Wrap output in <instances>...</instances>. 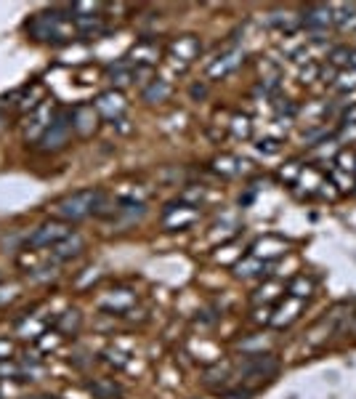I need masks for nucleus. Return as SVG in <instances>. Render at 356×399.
<instances>
[{
  "label": "nucleus",
  "mask_w": 356,
  "mask_h": 399,
  "mask_svg": "<svg viewBox=\"0 0 356 399\" xmlns=\"http://www.w3.org/2000/svg\"><path fill=\"white\" fill-rule=\"evenodd\" d=\"M245 381H258V384H264V381H271L274 375L279 372V362L271 354H252V357L245 359Z\"/></svg>",
  "instance_id": "39448f33"
},
{
  "label": "nucleus",
  "mask_w": 356,
  "mask_h": 399,
  "mask_svg": "<svg viewBox=\"0 0 356 399\" xmlns=\"http://www.w3.org/2000/svg\"><path fill=\"white\" fill-rule=\"evenodd\" d=\"M27 32H29L35 40L56 43V46L69 43V40L78 35L72 16H64V13H59L56 8L48 13H35V16L27 22Z\"/></svg>",
  "instance_id": "f257e3e1"
},
{
  "label": "nucleus",
  "mask_w": 356,
  "mask_h": 399,
  "mask_svg": "<svg viewBox=\"0 0 356 399\" xmlns=\"http://www.w3.org/2000/svg\"><path fill=\"white\" fill-rule=\"evenodd\" d=\"M80 253H83V237L80 234H69L66 239H62L59 245L51 248L53 261H69V258H75Z\"/></svg>",
  "instance_id": "2eb2a0df"
},
{
  "label": "nucleus",
  "mask_w": 356,
  "mask_h": 399,
  "mask_svg": "<svg viewBox=\"0 0 356 399\" xmlns=\"http://www.w3.org/2000/svg\"><path fill=\"white\" fill-rule=\"evenodd\" d=\"M168 96H171V83L168 80L155 78L144 88V102H149V104H162V102H168Z\"/></svg>",
  "instance_id": "dca6fc26"
},
{
  "label": "nucleus",
  "mask_w": 356,
  "mask_h": 399,
  "mask_svg": "<svg viewBox=\"0 0 356 399\" xmlns=\"http://www.w3.org/2000/svg\"><path fill=\"white\" fill-rule=\"evenodd\" d=\"M351 48H346V46H338V48H332L330 51V66H335L338 72L341 69H348L351 66Z\"/></svg>",
  "instance_id": "4be33fe9"
},
{
  "label": "nucleus",
  "mask_w": 356,
  "mask_h": 399,
  "mask_svg": "<svg viewBox=\"0 0 356 399\" xmlns=\"http://www.w3.org/2000/svg\"><path fill=\"white\" fill-rule=\"evenodd\" d=\"M159 56H162V48H159L157 40H138L136 46H133L131 51V64L136 66H146V69H152V64L157 62Z\"/></svg>",
  "instance_id": "9d476101"
},
{
  "label": "nucleus",
  "mask_w": 356,
  "mask_h": 399,
  "mask_svg": "<svg viewBox=\"0 0 356 399\" xmlns=\"http://www.w3.org/2000/svg\"><path fill=\"white\" fill-rule=\"evenodd\" d=\"M72 118V131H78L80 136H91L99 128V112L93 104H80L69 112Z\"/></svg>",
  "instance_id": "1a4fd4ad"
},
{
  "label": "nucleus",
  "mask_w": 356,
  "mask_h": 399,
  "mask_svg": "<svg viewBox=\"0 0 356 399\" xmlns=\"http://www.w3.org/2000/svg\"><path fill=\"white\" fill-rule=\"evenodd\" d=\"M69 133H72V118L66 112H59L56 118L51 120V125L45 128V133H40V152H59L64 149L66 141H69Z\"/></svg>",
  "instance_id": "7ed1b4c3"
},
{
  "label": "nucleus",
  "mask_w": 356,
  "mask_h": 399,
  "mask_svg": "<svg viewBox=\"0 0 356 399\" xmlns=\"http://www.w3.org/2000/svg\"><path fill=\"white\" fill-rule=\"evenodd\" d=\"M351 66H354V69H356V51L351 53Z\"/></svg>",
  "instance_id": "c756f323"
},
{
  "label": "nucleus",
  "mask_w": 356,
  "mask_h": 399,
  "mask_svg": "<svg viewBox=\"0 0 356 399\" xmlns=\"http://www.w3.org/2000/svg\"><path fill=\"white\" fill-rule=\"evenodd\" d=\"M194 218H197V208L181 202V205H171V208H168V213L162 216V224L168 226V229H184V226H189Z\"/></svg>",
  "instance_id": "f8f14e48"
},
{
  "label": "nucleus",
  "mask_w": 356,
  "mask_h": 399,
  "mask_svg": "<svg viewBox=\"0 0 356 399\" xmlns=\"http://www.w3.org/2000/svg\"><path fill=\"white\" fill-rule=\"evenodd\" d=\"M301 22H304V27L308 32H314V40H319V35H322L327 27H332V8L325 6V3H311V6L304 8Z\"/></svg>",
  "instance_id": "423d86ee"
},
{
  "label": "nucleus",
  "mask_w": 356,
  "mask_h": 399,
  "mask_svg": "<svg viewBox=\"0 0 356 399\" xmlns=\"http://www.w3.org/2000/svg\"><path fill=\"white\" fill-rule=\"evenodd\" d=\"M332 24L338 29H356V3H332Z\"/></svg>",
  "instance_id": "ddd939ff"
},
{
  "label": "nucleus",
  "mask_w": 356,
  "mask_h": 399,
  "mask_svg": "<svg viewBox=\"0 0 356 399\" xmlns=\"http://www.w3.org/2000/svg\"><path fill=\"white\" fill-rule=\"evenodd\" d=\"M258 152H264V155H277L279 141H274V139H264V141L258 144Z\"/></svg>",
  "instance_id": "a878e982"
},
{
  "label": "nucleus",
  "mask_w": 356,
  "mask_h": 399,
  "mask_svg": "<svg viewBox=\"0 0 356 399\" xmlns=\"http://www.w3.org/2000/svg\"><path fill=\"white\" fill-rule=\"evenodd\" d=\"M104 192L101 189H80L75 195H66L64 200H59L56 202V216L66 221V224H72V221H83V218H88V216H96L99 208H101V202H104Z\"/></svg>",
  "instance_id": "f03ea898"
},
{
  "label": "nucleus",
  "mask_w": 356,
  "mask_h": 399,
  "mask_svg": "<svg viewBox=\"0 0 356 399\" xmlns=\"http://www.w3.org/2000/svg\"><path fill=\"white\" fill-rule=\"evenodd\" d=\"M192 197H194V208H199V202L205 200V189H202V186H194V189H184V192H181V202H184V205H189Z\"/></svg>",
  "instance_id": "393cba45"
},
{
  "label": "nucleus",
  "mask_w": 356,
  "mask_h": 399,
  "mask_svg": "<svg viewBox=\"0 0 356 399\" xmlns=\"http://www.w3.org/2000/svg\"><path fill=\"white\" fill-rule=\"evenodd\" d=\"M242 62H245V53L239 51V48H232V51L221 53V56L213 62L211 69H208V75H211L213 80H221V78H226V75H232Z\"/></svg>",
  "instance_id": "9b49d317"
},
{
  "label": "nucleus",
  "mask_w": 356,
  "mask_h": 399,
  "mask_svg": "<svg viewBox=\"0 0 356 399\" xmlns=\"http://www.w3.org/2000/svg\"><path fill=\"white\" fill-rule=\"evenodd\" d=\"M332 85H335V91H341V93L356 91V69L354 66L341 69V72L335 75V80H332Z\"/></svg>",
  "instance_id": "412c9836"
},
{
  "label": "nucleus",
  "mask_w": 356,
  "mask_h": 399,
  "mask_svg": "<svg viewBox=\"0 0 356 399\" xmlns=\"http://www.w3.org/2000/svg\"><path fill=\"white\" fill-rule=\"evenodd\" d=\"M199 51H202V43H199L194 35H181V38H176L171 43V48H168V53H171V59H176V62H181V64H192L194 59L199 56Z\"/></svg>",
  "instance_id": "6e6552de"
},
{
  "label": "nucleus",
  "mask_w": 356,
  "mask_h": 399,
  "mask_svg": "<svg viewBox=\"0 0 356 399\" xmlns=\"http://www.w3.org/2000/svg\"><path fill=\"white\" fill-rule=\"evenodd\" d=\"M96 112H99V118H106L112 120V122H118L122 120L125 115V99H122V93L120 91H106L101 93L99 99H96Z\"/></svg>",
  "instance_id": "0eeeda50"
},
{
  "label": "nucleus",
  "mask_w": 356,
  "mask_h": 399,
  "mask_svg": "<svg viewBox=\"0 0 356 399\" xmlns=\"http://www.w3.org/2000/svg\"><path fill=\"white\" fill-rule=\"evenodd\" d=\"M88 391H91L96 399H120V386L115 381H109V378H96L88 384Z\"/></svg>",
  "instance_id": "f3484780"
},
{
  "label": "nucleus",
  "mask_w": 356,
  "mask_h": 399,
  "mask_svg": "<svg viewBox=\"0 0 356 399\" xmlns=\"http://www.w3.org/2000/svg\"><path fill=\"white\" fill-rule=\"evenodd\" d=\"M237 274L239 277H255V274H266V264L255 255H248L245 261L237 264Z\"/></svg>",
  "instance_id": "aec40b11"
},
{
  "label": "nucleus",
  "mask_w": 356,
  "mask_h": 399,
  "mask_svg": "<svg viewBox=\"0 0 356 399\" xmlns=\"http://www.w3.org/2000/svg\"><path fill=\"white\" fill-rule=\"evenodd\" d=\"M335 162H338V171H346V173L356 171V155L354 152H341Z\"/></svg>",
  "instance_id": "b1692460"
},
{
  "label": "nucleus",
  "mask_w": 356,
  "mask_h": 399,
  "mask_svg": "<svg viewBox=\"0 0 356 399\" xmlns=\"http://www.w3.org/2000/svg\"><path fill=\"white\" fill-rule=\"evenodd\" d=\"M13 357V344L8 338H0V362L3 359H11Z\"/></svg>",
  "instance_id": "bb28decb"
},
{
  "label": "nucleus",
  "mask_w": 356,
  "mask_h": 399,
  "mask_svg": "<svg viewBox=\"0 0 356 399\" xmlns=\"http://www.w3.org/2000/svg\"><path fill=\"white\" fill-rule=\"evenodd\" d=\"M24 399H38V397H24Z\"/></svg>",
  "instance_id": "2f4dec72"
},
{
  "label": "nucleus",
  "mask_w": 356,
  "mask_h": 399,
  "mask_svg": "<svg viewBox=\"0 0 356 399\" xmlns=\"http://www.w3.org/2000/svg\"><path fill=\"white\" fill-rule=\"evenodd\" d=\"M330 181L332 184H338L341 186V189H354L356 186V181L354 178H351V173H346V171H338V168H335V171H330Z\"/></svg>",
  "instance_id": "5701e85b"
},
{
  "label": "nucleus",
  "mask_w": 356,
  "mask_h": 399,
  "mask_svg": "<svg viewBox=\"0 0 356 399\" xmlns=\"http://www.w3.org/2000/svg\"><path fill=\"white\" fill-rule=\"evenodd\" d=\"M72 22H75L78 35H85V38H93V35L104 32V16H99V13H80Z\"/></svg>",
  "instance_id": "4468645a"
},
{
  "label": "nucleus",
  "mask_w": 356,
  "mask_h": 399,
  "mask_svg": "<svg viewBox=\"0 0 356 399\" xmlns=\"http://www.w3.org/2000/svg\"><path fill=\"white\" fill-rule=\"evenodd\" d=\"M69 234H72V229H69L66 221H56V218H51V221L40 224L38 229L29 234L27 245H29V248H53V245H59V242L66 239Z\"/></svg>",
  "instance_id": "20e7f679"
},
{
  "label": "nucleus",
  "mask_w": 356,
  "mask_h": 399,
  "mask_svg": "<svg viewBox=\"0 0 356 399\" xmlns=\"http://www.w3.org/2000/svg\"><path fill=\"white\" fill-rule=\"evenodd\" d=\"M38 399H53V397H38Z\"/></svg>",
  "instance_id": "7c9ffc66"
},
{
  "label": "nucleus",
  "mask_w": 356,
  "mask_h": 399,
  "mask_svg": "<svg viewBox=\"0 0 356 399\" xmlns=\"http://www.w3.org/2000/svg\"><path fill=\"white\" fill-rule=\"evenodd\" d=\"M311 293H314V279H308L306 274L295 277L290 285H287V295H290V298H295V301H301V304L311 298Z\"/></svg>",
  "instance_id": "a211bd4d"
},
{
  "label": "nucleus",
  "mask_w": 356,
  "mask_h": 399,
  "mask_svg": "<svg viewBox=\"0 0 356 399\" xmlns=\"http://www.w3.org/2000/svg\"><path fill=\"white\" fill-rule=\"evenodd\" d=\"M80 322H83V317H80L78 309H72V312H64L62 317L56 319V330L59 332H66V335H72V332L80 330Z\"/></svg>",
  "instance_id": "6ab92c4d"
},
{
  "label": "nucleus",
  "mask_w": 356,
  "mask_h": 399,
  "mask_svg": "<svg viewBox=\"0 0 356 399\" xmlns=\"http://www.w3.org/2000/svg\"><path fill=\"white\" fill-rule=\"evenodd\" d=\"M0 375H8V378H13V375H19V368H16L13 362H8V359H3V362H0Z\"/></svg>",
  "instance_id": "cd10ccee"
},
{
  "label": "nucleus",
  "mask_w": 356,
  "mask_h": 399,
  "mask_svg": "<svg viewBox=\"0 0 356 399\" xmlns=\"http://www.w3.org/2000/svg\"><path fill=\"white\" fill-rule=\"evenodd\" d=\"M343 125H356V104H351L343 112Z\"/></svg>",
  "instance_id": "c85d7f7f"
}]
</instances>
